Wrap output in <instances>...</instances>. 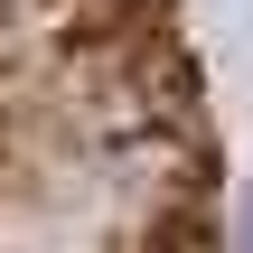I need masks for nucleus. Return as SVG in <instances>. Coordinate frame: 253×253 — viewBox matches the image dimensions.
Instances as JSON below:
<instances>
[{
	"instance_id": "nucleus-1",
	"label": "nucleus",
	"mask_w": 253,
	"mask_h": 253,
	"mask_svg": "<svg viewBox=\"0 0 253 253\" xmlns=\"http://www.w3.org/2000/svg\"><path fill=\"white\" fill-rule=\"evenodd\" d=\"M244 253H253V225H244Z\"/></svg>"
}]
</instances>
